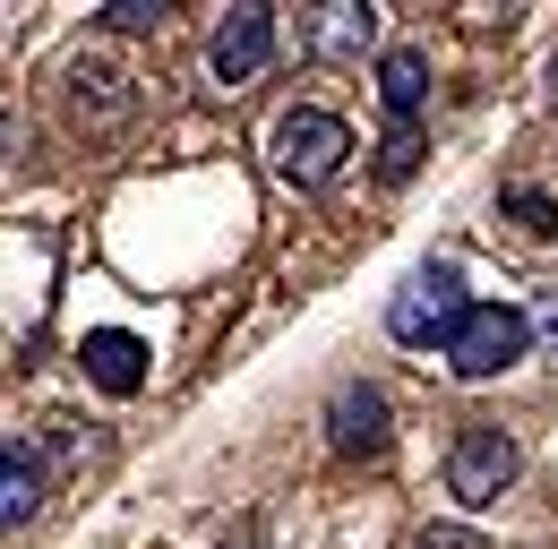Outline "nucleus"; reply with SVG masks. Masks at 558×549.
I'll use <instances>...</instances> for the list:
<instances>
[{
  "instance_id": "f03ea898",
  "label": "nucleus",
  "mask_w": 558,
  "mask_h": 549,
  "mask_svg": "<svg viewBox=\"0 0 558 549\" xmlns=\"http://www.w3.org/2000/svg\"><path fill=\"white\" fill-rule=\"evenodd\" d=\"M267 155H276V172L292 190H327L336 172L352 163V130L336 112H318V103H301V112H283L276 137H267Z\"/></svg>"
},
{
  "instance_id": "0eeeda50",
  "label": "nucleus",
  "mask_w": 558,
  "mask_h": 549,
  "mask_svg": "<svg viewBox=\"0 0 558 549\" xmlns=\"http://www.w3.org/2000/svg\"><path fill=\"white\" fill-rule=\"evenodd\" d=\"M70 112L86 130H121V121L138 112V95H130V77L112 61H70Z\"/></svg>"
},
{
  "instance_id": "f8f14e48",
  "label": "nucleus",
  "mask_w": 558,
  "mask_h": 549,
  "mask_svg": "<svg viewBox=\"0 0 558 549\" xmlns=\"http://www.w3.org/2000/svg\"><path fill=\"white\" fill-rule=\"evenodd\" d=\"M498 215H507L524 241H558V198H550V190H507Z\"/></svg>"
},
{
  "instance_id": "39448f33",
  "label": "nucleus",
  "mask_w": 558,
  "mask_h": 549,
  "mask_svg": "<svg viewBox=\"0 0 558 549\" xmlns=\"http://www.w3.org/2000/svg\"><path fill=\"white\" fill-rule=\"evenodd\" d=\"M267 61H276V9H267V0L223 9V26H215V44H207V69L223 86H241V77H258Z\"/></svg>"
},
{
  "instance_id": "ddd939ff",
  "label": "nucleus",
  "mask_w": 558,
  "mask_h": 549,
  "mask_svg": "<svg viewBox=\"0 0 558 549\" xmlns=\"http://www.w3.org/2000/svg\"><path fill=\"white\" fill-rule=\"evenodd\" d=\"M95 17H104V26H112V35H155V26H163V17H172V9H163V0H104V9H95Z\"/></svg>"
},
{
  "instance_id": "7ed1b4c3",
  "label": "nucleus",
  "mask_w": 558,
  "mask_h": 549,
  "mask_svg": "<svg viewBox=\"0 0 558 549\" xmlns=\"http://www.w3.org/2000/svg\"><path fill=\"white\" fill-rule=\"evenodd\" d=\"M515 473H524V447L498 429V420H464L456 429V447H447V489L482 515V507H498L507 489H515Z\"/></svg>"
},
{
  "instance_id": "423d86ee",
  "label": "nucleus",
  "mask_w": 558,
  "mask_h": 549,
  "mask_svg": "<svg viewBox=\"0 0 558 549\" xmlns=\"http://www.w3.org/2000/svg\"><path fill=\"white\" fill-rule=\"evenodd\" d=\"M327 438H336V455H387V447H396V412H387V395H378V387H336Z\"/></svg>"
},
{
  "instance_id": "2eb2a0df",
  "label": "nucleus",
  "mask_w": 558,
  "mask_h": 549,
  "mask_svg": "<svg viewBox=\"0 0 558 549\" xmlns=\"http://www.w3.org/2000/svg\"><path fill=\"white\" fill-rule=\"evenodd\" d=\"M413 549H482V541H473V533H464V524H429V533H421Z\"/></svg>"
},
{
  "instance_id": "9d476101",
  "label": "nucleus",
  "mask_w": 558,
  "mask_h": 549,
  "mask_svg": "<svg viewBox=\"0 0 558 549\" xmlns=\"http://www.w3.org/2000/svg\"><path fill=\"white\" fill-rule=\"evenodd\" d=\"M378 103H387V121H396V130H421V103H429V61H421L413 44L378 52Z\"/></svg>"
},
{
  "instance_id": "1a4fd4ad",
  "label": "nucleus",
  "mask_w": 558,
  "mask_h": 549,
  "mask_svg": "<svg viewBox=\"0 0 558 549\" xmlns=\"http://www.w3.org/2000/svg\"><path fill=\"white\" fill-rule=\"evenodd\" d=\"M77 361H86V378H95L104 395H138L146 387V343L121 335V327H95V335L77 343Z\"/></svg>"
},
{
  "instance_id": "f257e3e1",
  "label": "nucleus",
  "mask_w": 558,
  "mask_h": 549,
  "mask_svg": "<svg viewBox=\"0 0 558 549\" xmlns=\"http://www.w3.org/2000/svg\"><path fill=\"white\" fill-rule=\"evenodd\" d=\"M464 318H473V301H464V274L456 267H421L396 301H387V335L396 343H413V352H447V343L464 335Z\"/></svg>"
},
{
  "instance_id": "9b49d317",
  "label": "nucleus",
  "mask_w": 558,
  "mask_h": 549,
  "mask_svg": "<svg viewBox=\"0 0 558 549\" xmlns=\"http://www.w3.org/2000/svg\"><path fill=\"white\" fill-rule=\"evenodd\" d=\"M35 507H44V464L17 438H0V533H17Z\"/></svg>"
},
{
  "instance_id": "6e6552de",
  "label": "nucleus",
  "mask_w": 558,
  "mask_h": 549,
  "mask_svg": "<svg viewBox=\"0 0 558 549\" xmlns=\"http://www.w3.org/2000/svg\"><path fill=\"white\" fill-rule=\"evenodd\" d=\"M378 44V9L369 0H327V9H310V52L318 61H361Z\"/></svg>"
},
{
  "instance_id": "20e7f679",
  "label": "nucleus",
  "mask_w": 558,
  "mask_h": 549,
  "mask_svg": "<svg viewBox=\"0 0 558 549\" xmlns=\"http://www.w3.org/2000/svg\"><path fill=\"white\" fill-rule=\"evenodd\" d=\"M524 352H533V318H524L515 301H473L464 335L447 343V369H456V378H498V369H515Z\"/></svg>"
},
{
  "instance_id": "dca6fc26",
  "label": "nucleus",
  "mask_w": 558,
  "mask_h": 549,
  "mask_svg": "<svg viewBox=\"0 0 558 549\" xmlns=\"http://www.w3.org/2000/svg\"><path fill=\"white\" fill-rule=\"evenodd\" d=\"M542 335H558V301H542Z\"/></svg>"
},
{
  "instance_id": "4468645a",
  "label": "nucleus",
  "mask_w": 558,
  "mask_h": 549,
  "mask_svg": "<svg viewBox=\"0 0 558 549\" xmlns=\"http://www.w3.org/2000/svg\"><path fill=\"white\" fill-rule=\"evenodd\" d=\"M421 172V130H387V146H378V181L396 190V181H413Z\"/></svg>"
}]
</instances>
